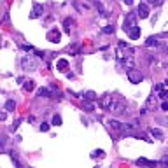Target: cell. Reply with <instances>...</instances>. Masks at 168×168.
<instances>
[{
    "mask_svg": "<svg viewBox=\"0 0 168 168\" xmlns=\"http://www.w3.org/2000/svg\"><path fill=\"white\" fill-rule=\"evenodd\" d=\"M116 58H117V61H119V63H125V61H128L130 58H133V56H131V49L128 47L125 42H121L119 47L116 49Z\"/></svg>",
    "mask_w": 168,
    "mask_h": 168,
    "instance_id": "1",
    "label": "cell"
},
{
    "mask_svg": "<svg viewBox=\"0 0 168 168\" xmlns=\"http://www.w3.org/2000/svg\"><path fill=\"white\" fill-rule=\"evenodd\" d=\"M21 67H23V70H28V72H33V70H37V67H39V63H37V60L33 58V56H23L21 58Z\"/></svg>",
    "mask_w": 168,
    "mask_h": 168,
    "instance_id": "2",
    "label": "cell"
},
{
    "mask_svg": "<svg viewBox=\"0 0 168 168\" xmlns=\"http://www.w3.org/2000/svg\"><path fill=\"white\" fill-rule=\"evenodd\" d=\"M126 77H128V81H130L131 84H140V82L144 81V74H142L140 70H135V68H128Z\"/></svg>",
    "mask_w": 168,
    "mask_h": 168,
    "instance_id": "3",
    "label": "cell"
},
{
    "mask_svg": "<svg viewBox=\"0 0 168 168\" xmlns=\"http://www.w3.org/2000/svg\"><path fill=\"white\" fill-rule=\"evenodd\" d=\"M154 107H156V96L152 95V96H149L145 100V103H144V107L140 109V114L144 116V114H147L149 110H154Z\"/></svg>",
    "mask_w": 168,
    "mask_h": 168,
    "instance_id": "4",
    "label": "cell"
},
{
    "mask_svg": "<svg viewBox=\"0 0 168 168\" xmlns=\"http://www.w3.org/2000/svg\"><path fill=\"white\" fill-rule=\"evenodd\" d=\"M109 110L110 112H114V114L121 116V114H126V107H125V103H121V102H112V105L109 107Z\"/></svg>",
    "mask_w": 168,
    "mask_h": 168,
    "instance_id": "5",
    "label": "cell"
},
{
    "mask_svg": "<svg viewBox=\"0 0 168 168\" xmlns=\"http://www.w3.org/2000/svg\"><path fill=\"white\" fill-rule=\"evenodd\" d=\"M112 102H114V98H112V95H109V93H105L102 98H100V102H98V105L102 109H109L110 105H112Z\"/></svg>",
    "mask_w": 168,
    "mask_h": 168,
    "instance_id": "6",
    "label": "cell"
},
{
    "mask_svg": "<svg viewBox=\"0 0 168 168\" xmlns=\"http://www.w3.org/2000/svg\"><path fill=\"white\" fill-rule=\"evenodd\" d=\"M137 16H138V14H133V12H130V14H128V18L125 19V25H123V30H125V32H128V30L135 25Z\"/></svg>",
    "mask_w": 168,
    "mask_h": 168,
    "instance_id": "7",
    "label": "cell"
},
{
    "mask_svg": "<svg viewBox=\"0 0 168 168\" xmlns=\"http://www.w3.org/2000/svg\"><path fill=\"white\" fill-rule=\"evenodd\" d=\"M47 40H49V42H53V44H58L61 40V33L58 32L56 28L49 30V32H47Z\"/></svg>",
    "mask_w": 168,
    "mask_h": 168,
    "instance_id": "8",
    "label": "cell"
},
{
    "mask_svg": "<svg viewBox=\"0 0 168 168\" xmlns=\"http://www.w3.org/2000/svg\"><path fill=\"white\" fill-rule=\"evenodd\" d=\"M137 14H138V18H140V19L149 18V14H151V11H149V4H140V6H138V9H137Z\"/></svg>",
    "mask_w": 168,
    "mask_h": 168,
    "instance_id": "9",
    "label": "cell"
},
{
    "mask_svg": "<svg viewBox=\"0 0 168 168\" xmlns=\"http://www.w3.org/2000/svg\"><path fill=\"white\" fill-rule=\"evenodd\" d=\"M107 126L110 128V130L114 131V133H119V131H123V123H119L117 119H107Z\"/></svg>",
    "mask_w": 168,
    "mask_h": 168,
    "instance_id": "10",
    "label": "cell"
},
{
    "mask_svg": "<svg viewBox=\"0 0 168 168\" xmlns=\"http://www.w3.org/2000/svg\"><path fill=\"white\" fill-rule=\"evenodd\" d=\"M42 14H44V7L40 6V4H33L32 12H30V18H32V19H37V18H40Z\"/></svg>",
    "mask_w": 168,
    "mask_h": 168,
    "instance_id": "11",
    "label": "cell"
},
{
    "mask_svg": "<svg viewBox=\"0 0 168 168\" xmlns=\"http://www.w3.org/2000/svg\"><path fill=\"white\" fill-rule=\"evenodd\" d=\"M63 28H65V32L70 35V33L74 32V28H76V21H74L72 18H67L65 21H63Z\"/></svg>",
    "mask_w": 168,
    "mask_h": 168,
    "instance_id": "12",
    "label": "cell"
},
{
    "mask_svg": "<svg viewBox=\"0 0 168 168\" xmlns=\"http://www.w3.org/2000/svg\"><path fill=\"white\" fill-rule=\"evenodd\" d=\"M128 35H130V39L131 40H137V39L140 37V28L137 27V25H133V27L128 30Z\"/></svg>",
    "mask_w": 168,
    "mask_h": 168,
    "instance_id": "13",
    "label": "cell"
},
{
    "mask_svg": "<svg viewBox=\"0 0 168 168\" xmlns=\"http://www.w3.org/2000/svg\"><path fill=\"white\" fill-rule=\"evenodd\" d=\"M135 165H144V166H156V165H159V161H149V159H144V158H140V159H137Z\"/></svg>",
    "mask_w": 168,
    "mask_h": 168,
    "instance_id": "14",
    "label": "cell"
},
{
    "mask_svg": "<svg viewBox=\"0 0 168 168\" xmlns=\"http://www.w3.org/2000/svg\"><path fill=\"white\" fill-rule=\"evenodd\" d=\"M56 68L60 72H65L67 68H68V60H65V58H60V60L56 61Z\"/></svg>",
    "mask_w": 168,
    "mask_h": 168,
    "instance_id": "15",
    "label": "cell"
},
{
    "mask_svg": "<svg viewBox=\"0 0 168 168\" xmlns=\"http://www.w3.org/2000/svg\"><path fill=\"white\" fill-rule=\"evenodd\" d=\"M82 109L84 110H88V112H93V109H95V105H93V100H82Z\"/></svg>",
    "mask_w": 168,
    "mask_h": 168,
    "instance_id": "16",
    "label": "cell"
},
{
    "mask_svg": "<svg viewBox=\"0 0 168 168\" xmlns=\"http://www.w3.org/2000/svg\"><path fill=\"white\" fill-rule=\"evenodd\" d=\"M89 2H91V4H93V6H95V7H96V9H98V11H100V12H102V14H103V16H109V14H107V11H105V7H103V6H102V2H98V0H89Z\"/></svg>",
    "mask_w": 168,
    "mask_h": 168,
    "instance_id": "17",
    "label": "cell"
},
{
    "mask_svg": "<svg viewBox=\"0 0 168 168\" xmlns=\"http://www.w3.org/2000/svg\"><path fill=\"white\" fill-rule=\"evenodd\" d=\"M145 46H147V47H152V46L156 47V46H159V42H158L156 37H149V39H147V42H145Z\"/></svg>",
    "mask_w": 168,
    "mask_h": 168,
    "instance_id": "18",
    "label": "cell"
},
{
    "mask_svg": "<svg viewBox=\"0 0 168 168\" xmlns=\"http://www.w3.org/2000/svg\"><path fill=\"white\" fill-rule=\"evenodd\" d=\"M39 96H47V98H51L53 95H51V91H49L47 88H40V89H39Z\"/></svg>",
    "mask_w": 168,
    "mask_h": 168,
    "instance_id": "19",
    "label": "cell"
},
{
    "mask_svg": "<svg viewBox=\"0 0 168 168\" xmlns=\"http://www.w3.org/2000/svg\"><path fill=\"white\" fill-rule=\"evenodd\" d=\"M74 7H76L77 11H82V12H84V11H88V9H89V7L86 6V4H84V6H82L81 2H77V0H76V2H74Z\"/></svg>",
    "mask_w": 168,
    "mask_h": 168,
    "instance_id": "20",
    "label": "cell"
},
{
    "mask_svg": "<svg viewBox=\"0 0 168 168\" xmlns=\"http://www.w3.org/2000/svg\"><path fill=\"white\" fill-rule=\"evenodd\" d=\"M23 88H25V91H33V88H35V82H33V81H27L25 84H23Z\"/></svg>",
    "mask_w": 168,
    "mask_h": 168,
    "instance_id": "21",
    "label": "cell"
},
{
    "mask_svg": "<svg viewBox=\"0 0 168 168\" xmlns=\"http://www.w3.org/2000/svg\"><path fill=\"white\" fill-rule=\"evenodd\" d=\"M103 156H105V152H103L102 149H98V151H93L91 152V158H93V159H96V158H100V159H102Z\"/></svg>",
    "mask_w": 168,
    "mask_h": 168,
    "instance_id": "22",
    "label": "cell"
},
{
    "mask_svg": "<svg viewBox=\"0 0 168 168\" xmlns=\"http://www.w3.org/2000/svg\"><path fill=\"white\" fill-rule=\"evenodd\" d=\"M151 135L156 137V138H163V131L158 130V128H151Z\"/></svg>",
    "mask_w": 168,
    "mask_h": 168,
    "instance_id": "23",
    "label": "cell"
},
{
    "mask_svg": "<svg viewBox=\"0 0 168 168\" xmlns=\"http://www.w3.org/2000/svg\"><path fill=\"white\" fill-rule=\"evenodd\" d=\"M84 96H86L88 98V100H93V102H95V100H96V93H95V91H86V93H84Z\"/></svg>",
    "mask_w": 168,
    "mask_h": 168,
    "instance_id": "24",
    "label": "cell"
},
{
    "mask_svg": "<svg viewBox=\"0 0 168 168\" xmlns=\"http://www.w3.org/2000/svg\"><path fill=\"white\" fill-rule=\"evenodd\" d=\"M14 109H16L14 100H7V102H6V110H14Z\"/></svg>",
    "mask_w": 168,
    "mask_h": 168,
    "instance_id": "25",
    "label": "cell"
},
{
    "mask_svg": "<svg viewBox=\"0 0 168 168\" xmlns=\"http://www.w3.org/2000/svg\"><path fill=\"white\" fill-rule=\"evenodd\" d=\"M53 125L54 126H60L61 125V116H58V114L53 116Z\"/></svg>",
    "mask_w": 168,
    "mask_h": 168,
    "instance_id": "26",
    "label": "cell"
},
{
    "mask_svg": "<svg viewBox=\"0 0 168 168\" xmlns=\"http://www.w3.org/2000/svg\"><path fill=\"white\" fill-rule=\"evenodd\" d=\"M116 28L112 25H107V27H103V33H114Z\"/></svg>",
    "mask_w": 168,
    "mask_h": 168,
    "instance_id": "27",
    "label": "cell"
},
{
    "mask_svg": "<svg viewBox=\"0 0 168 168\" xmlns=\"http://www.w3.org/2000/svg\"><path fill=\"white\" fill-rule=\"evenodd\" d=\"M133 130V125H128V123H123V131H131Z\"/></svg>",
    "mask_w": 168,
    "mask_h": 168,
    "instance_id": "28",
    "label": "cell"
},
{
    "mask_svg": "<svg viewBox=\"0 0 168 168\" xmlns=\"http://www.w3.org/2000/svg\"><path fill=\"white\" fill-rule=\"evenodd\" d=\"M147 4H151V6H161L163 0H147Z\"/></svg>",
    "mask_w": 168,
    "mask_h": 168,
    "instance_id": "29",
    "label": "cell"
},
{
    "mask_svg": "<svg viewBox=\"0 0 168 168\" xmlns=\"http://www.w3.org/2000/svg\"><path fill=\"white\" fill-rule=\"evenodd\" d=\"M19 125H21V119H16V121H14V123H12L11 130H12V131H14V130H18V126H19Z\"/></svg>",
    "mask_w": 168,
    "mask_h": 168,
    "instance_id": "30",
    "label": "cell"
},
{
    "mask_svg": "<svg viewBox=\"0 0 168 168\" xmlns=\"http://www.w3.org/2000/svg\"><path fill=\"white\" fill-rule=\"evenodd\" d=\"M40 131H49V125L47 123H42V125H40Z\"/></svg>",
    "mask_w": 168,
    "mask_h": 168,
    "instance_id": "31",
    "label": "cell"
},
{
    "mask_svg": "<svg viewBox=\"0 0 168 168\" xmlns=\"http://www.w3.org/2000/svg\"><path fill=\"white\" fill-rule=\"evenodd\" d=\"M161 109H163V110H168V102H163L161 103Z\"/></svg>",
    "mask_w": 168,
    "mask_h": 168,
    "instance_id": "32",
    "label": "cell"
},
{
    "mask_svg": "<svg viewBox=\"0 0 168 168\" xmlns=\"http://www.w3.org/2000/svg\"><path fill=\"white\" fill-rule=\"evenodd\" d=\"M159 165H168V158H163L161 161H159Z\"/></svg>",
    "mask_w": 168,
    "mask_h": 168,
    "instance_id": "33",
    "label": "cell"
},
{
    "mask_svg": "<svg viewBox=\"0 0 168 168\" xmlns=\"http://www.w3.org/2000/svg\"><path fill=\"white\" fill-rule=\"evenodd\" d=\"M123 2H125V6H131L133 4V0H123Z\"/></svg>",
    "mask_w": 168,
    "mask_h": 168,
    "instance_id": "34",
    "label": "cell"
},
{
    "mask_svg": "<svg viewBox=\"0 0 168 168\" xmlns=\"http://www.w3.org/2000/svg\"><path fill=\"white\" fill-rule=\"evenodd\" d=\"M163 86H165V88L168 89V81H165V82H163Z\"/></svg>",
    "mask_w": 168,
    "mask_h": 168,
    "instance_id": "35",
    "label": "cell"
}]
</instances>
